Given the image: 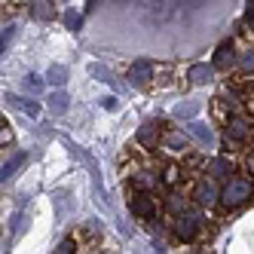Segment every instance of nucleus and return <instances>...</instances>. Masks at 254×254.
Listing matches in <instances>:
<instances>
[{"mask_svg": "<svg viewBox=\"0 0 254 254\" xmlns=\"http://www.w3.org/2000/svg\"><path fill=\"white\" fill-rule=\"evenodd\" d=\"M172 233H175V239H178V242H184V245L196 242V239H199V233H202V224H199V214H193V211L178 214L175 221H172Z\"/></svg>", "mask_w": 254, "mask_h": 254, "instance_id": "nucleus-5", "label": "nucleus"}, {"mask_svg": "<svg viewBox=\"0 0 254 254\" xmlns=\"http://www.w3.org/2000/svg\"><path fill=\"white\" fill-rule=\"evenodd\" d=\"M132 187H135V190H156V187H162L159 169H156V172H153V169H138V172L132 175Z\"/></svg>", "mask_w": 254, "mask_h": 254, "instance_id": "nucleus-10", "label": "nucleus"}, {"mask_svg": "<svg viewBox=\"0 0 254 254\" xmlns=\"http://www.w3.org/2000/svg\"><path fill=\"white\" fill-rule=\"evenodd\" d=\"M205 175L214 178V181H227L230 175H236V162L230 159V153H224V156H211V159L205 162Z\"/></svg>", "mask_w": 254, "mask_h": 254, "instance_id": "nucleus-7", "label": "nucleus"}, {"mask_svg": "<svg viewBox=\"0 0 254 254\" xmlns=\"http://www.w3.org/2000/svg\"><path fill=\"white\" fill-rule=\"evenodd\" d=\"M251 138H254V120H251V114H245V111L230 114V120L224 123V138H221L224 147H227V153L248 147Z\"/></svg>", "mask_w": 254, "mask_h": 254, "instance_id": "nucleus-2", "label": "nucleus"}, {"mask_svg": "<svg viewBox=\"0 0 254 254\" xmlns=\"http://www.w3.org/2000/svg\"><path fill=\"white\" fill-rule=\"evenodd\" d=\"M135 141L144 150H156L162 144V123H144L138 129V135H135Z\"/></svg>", "mask_w": 254, "mask_h": 254, "instance_id": "nucleus-8", "label": "nucleus"}, {"mask_svg": "<svg viewBox=\"0 0 254 254\" xmlns=\"http://www.w3.org/2000/svg\"><path fill=\"white\" fill-rule=\"evenodd\" d=\"M46 83L49 86H64L67 83V67L64 64H52L49 74H46Z\"/></svg>", "mask_w": 254, "mask_h": 254, "instance_id": "nucleus-19", "label": "nucleus"}, {"mask_svg": "<svg viewBox=\"0 0 254 254\" xmlns=\"http://www.w3.org/2000/svg\"><path fill=\"white\" fill-rule=\"evenodd\" d=\"M67 101H70V98H67V92H64L62 86H56V92L49 95V107H52V114H67V107H70Z\"/></svg>", "mask_w": 254, "mask_h": 254, "instance_id": "nucleus-17", "label": "nucleus"}, {"mask_svg": "<svg viewBox=\"0 0 254 254\" xmlns=\"http://www.w3.org/2000/svg\"><path fill=\"white\" fill-rule=\"evenodd\" d=\"M254 202V175H230L221 184V205L227 211H239Z\"/></svg>", "mask_w": 254, "mask_h": 254, "instance_id": "nucleus-1", "label": "nucleus"}, {"mask_svg": "<svg viewBox=\"0 0 254 254\" xmlns=\"http://www.w3.org/2000/svg\"><path fill=\"white\" fill-rule=\"evenodd\" d=\"M245 169H248V175H254V153L245 156Z\"/></svg>", "mask_w": 254, "mask_h": 254, "instance_id": "nucleus-29", "label": "nucleus"}, {"mask_svg": "<svg viewBox=\"0 0 254 254\" xmlns=\"http://www.w3.org/2000/svg\"><path fill=\"white\" fill-rule=\"evenodd\" d=\"M159 208H162V202L156 199L153 190H132V196H129V211L135 217H141V221H156Z\"/></svg>", "mask_w": 254, "mask_h": 254, "instance_id": "nucleus-4", "label": "nucleus"}, {"mask_svg": "<svg viewBox=\"0 0 254 254\" xmlns=\"http://www.w3.org/2000/svg\"><path fill=\"white\" fill-rule=\"evenodd\" d=\"M64 25H67L70 31H80V28H83V15H80L77 9H67V12H64Z\"/></svg>", "mask_w": 254, "mask_h": 254, "instance_id": "nucleus-22", "label": "nucleus"}, {"mask_svg": "<svg viewBox=\"0 0 254 254\" xmlns=\"http://www.w3.org/2000/svg\"><path fill=\"white\" fill-rule=\"evenodd\" d=\"M236 59H239V52H236V43H233V40H224L221 46L214 49L211 64H214L217 70H224V74H230V70L236 67Z\"/></svg>", "mask_w": 254, "mask_h": 254, "instance_id": "nucleus-6", "label": "nucleus"}, {"mask_svg": "<svg viewBox=\"0 0 254 254\" xmlns=\"http://www.w3.org/2000/svg\"><path fill=\"white\" fill-rule=\"evenodd\" d=\"M25 86L31 89V92H40V89H43V80H40V77H34V74H31V77L25 80Z\"/></svg>", "mask_w": 254, "mask_h": 254, "instance_id": "nucleus-26", "label": "nucleus"}, {"mask_svg": "<svg viewBox=\"0 0 254 254\" xmlns=\"http://www.w3.org/2000/svg\"><path fill=\"white\" fill-rule=\"evenodd\" d=\"M187 132H190L193 138H199L202 144H214V132L208 129L205 123H190V126H187Z\"/></svg>", "mask_w": 254, "mask_h": 254, "instance_id": "nucleus-18", "label": "nucleus"}, {"mask_svg": "<svg viewBox=\"0 0 254 254\" xmlns=\"http://www.w3.org/2000/svg\"><path fill=\"white\" fill-rule=\"evenodd\" d=\"M9 101H12L15 107H19L22 114H28L31 120H37V117H40V111H43V107H40L37 101H28V98H22V95H9Z\"/></svg>", "mask_w": 254, "mask_h": 254, "instance_id": "nucleus-16", "label": "nucleus"}, {"mask_svg": "<svg viewBox=\"0 0 254 254\" xmlns=\"http://www.w3.org/2000/svg\"><path fill=\"white\" fill-rule=\"evenodd\" d=\"M193 205L196 208H214V205H221V181H214V178H196V184H193Z\"/></svg>", "mask_w": 254, "mask_h": 254, "instance_id": "nucleus-3", "label": "nucleus"}, {"mask_svg": "<svg viewBox=\"0 0 254 254\" xmlns=\"http://www.w3.org/2000/svg\"><path fill=\"white\" fill-rule=\"evenodd\" d=\"M199 111V104H178L175 107V117H193Z\"/></svg>", "mask_w": 254, "mask_h": 254, "instance_id": "nucleus-23", "label": "nucleus"}, {"mask_svg": "<svg viewBox=\"0 0 254 254\" xmlns=\"http://www.w3.org/2000/svg\"><path fill=\"white\" fill-rule=\"evenodd\" d=\"M153 74H156L153 62L141 59V62H135V64L129 67V83H132V86H147V83L153 80Z\"/></svg>", "mask_w": 254, "mask_h": 254, "instance_id": "nucleus-9", "label": "nucleus"}, {"mask_svg": "<svg viewBox=\"0 0 254 254\" xmlns=\"http://www.w3.org/2000/svg\"><path fill=\"white\" fill-rule=\"evenodd\" d=\"M31 15L37 22H52L59 15V9H56V3H52V0H34L31 3Z\"/></svg>", "mask_w": 254, "mask_h": 254, "instance_id": "nucleus-13", "label": "nucleus"}, {"mask_svg": "<svg viewBox=\"0 0 254 254\" xmlns=\"http://www.w3.org/2000/svg\"><path fill=\"white\" fill-rule=\"evenodd\" d=\"M245 25L254 34V0H248V6H245Z\"/></svg>", "mask_w": 254, "mask_h": 254, "instance_id": "nucleus-24", "label": "nucleus"}, {"mask_svg": "<svg viewBox=\"0 0 254 254\" xmlns=\"http://www.w3.org/2000/svg\"><path fill=\"white\" fill-rule=\"evenodd\" d=\"M25 162H28V153H15V156H12V159L6 162V166L0 169V184H6V181H9V178H12L15 172H19L22 166H25Z\"/></svg>", "mask_w": 254, "mask_h": 254, "instance_id": "nucleus-15", "label": "nucleus"}, {"mask_svg": "<svg viewBox=\"0 0 254 254\" xmlns=\"http://www.w3.org/2000/svg\"><path fill=\"white\" fill-rule=\"evenodd\" d=\"M214 74H217V67H214V64H205V62H199V64H193V67L187 70L190 86H205V83L214 80Z\"/></svg>", "mask_w": 254, "mask_h": 254, "instance_id": "nucleus-12", "label": "nucleus"}, {"mask_svg": "<svg viewBox=\"0 0 254 254\" xmlns=\"http://www.w3.org/2000/svg\"><path fill=\"white\" fill-rule=\"evenodd\" d=\"M166 211L172 214V217H178V214H184V211H190V205H193V199L190 196H184V193H178L175 187L169 190V196H166Z\"/></svg>", "mask_w": 254, "mask_h": 254, "instance_id": "nucleus-11", "label": "nucleus"}, {"mask_svg": "<svg viewBox=\"0 0 254 254\" xmlns=\"http://www.w3.org/2000/svg\"><path fill=\"white\" fill-rule=\"evenodd\" d=\"M101 107H104V111H117V107H120V101H117L114 95H104V98H101Z\"/></svg>", "mask_w": 254, "mask_h": 254, "instance_id": "nucleus-28", "label": "nucleus"}, {"mask_svg": "<svg viewBox=\"0 0 254 254\" xmlns=\"http://www.w3.org/2000/svg\"><path fill=\"white\" fill-rule=\"evenodd\" d=\"M181 178H184V169H181V162H166L159 172V181H162V187H178L181 184Z\"/></svg>", "mask_w": 254, "mask_h": 254, "instance_id": "nucleus-14", "label": "nucleus"}, {"mask_svg": "<svg viewBox=\"0 0 254 254\" xmlns=\"http://www.w3.org/2000/svg\"><path fill=\"white\" fill-rule=\"evenodd\" d=\"M9 141H12V129L0 123V147H3V144H9Z\"/></svg>", "mask_w": 254, "mask_h": 254, "instance_id": "nucleus-27", "label": "nucleus"}, {"mask_svg": "<svg viewBox=\"0 0 254 254\" xmlns=\"http://www.w3.org/2000/svg\"><path fill=\"white\" fill-rule=\"evenodd\" d=\"M56 251H59V254H70V251H77V242H74V239H62Z\"/></svg>", "mask_w": 254, "mask_h": 254, "instance_id": "nucleus-25", "label": "nucleus"}, {"mask_svg": "<svg viewBox=\"0 0 254 254\" xmlns=\"http://www.w3.org/2000/svg\"><path fill=\"white\" fill-rule=\"evenodd\" d=\"M162 144H166V147H172V150H181V153H187V138L184 135H178V132H169V135H162Z\"/></svg>", "mask_w": 254, "mask_h": 254, "instance_id": "nucleus-20", "label": "nucleus"}, {"mask_svg": "<svg viewBox=\"0 0 254 254\" xmlns=\"http://www.w3.org/2000/svg\"><path fill=\"white\" fill-rule=\"evenodd\" d=\"M12 37H15V25H3V28H0V56L6 52V46L12 43Z\"/></svg>", "mask_w": 254, "mask_h": 254, "instance_id": "nucleus-21", "label": "nucleus"}]
</instances>
